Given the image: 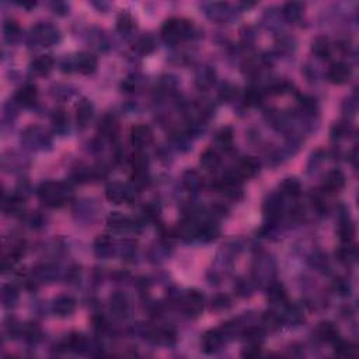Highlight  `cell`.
Returning <instances> with one entry per match:
<instances>
[{"instance_id": "1", "label": "cell", "mask_w": 359, "mask_h": 359, "mask_svg": "<svg viewBox=\"0 0 359 359\" xmlns=\"http://www.w3.org/2000/svg\"><path fill=\"white\" fill-rule=\"evenodd\" d=\"M194 33V25L188 20L170 18L162 28V38L166 44H177L183 39L191 38Z\"/></svg>"}, {"instance_id": "2", "label": "cell", "mask_w": 359, "mask_h": 359, "mask_svg": "<svg viewBox=\"0 0 359 359\" xmlns=\"http://www.w3.org/2000/svg\"><path fill=\"white\" fill-rule=\"evenodd\" d=\"M66 187L59 183L46 181L39 185L38 198L48 207H61L66 201Z\"/></svg>"}, {"instance_id": "3", "label": "cell", "mask_w": 359, "mask_h": 359, "mask_svg": "<svg viewBox=\"0 0 359 359\" xmlns=\"http://www.w3.org/2000/svg\"><path fill=\"white\" fill-rule=\"evenodd\" d=\"M107 199L112 203H123L132 199V191L129 190L128 185L114 181L111 184L107 185L106 188Z\"/></svg>"}, {"instance_id": "4", "label": "cell", "mask_w": 359, "mask_h": 359, "mask_svg": "<svg viewBox=\"0 0 359 359\" xmlns=\"http://www.w3.org/2000/svg\"><path fill=\"white\" fill-rule=\"evenodd\" d=\"M153 142V132L147 125L139 123L131 129V143L136 147H146Z\"/></svg>"}, {"instance_id": "5", "label": "cell", "mask_w": 359, "mask_h": 359, "mask_svg": "<svg viewBox=\"0 0 359 359\" xmlns=\"http://www.w3.org/2000/svg\"><path fill=\"white\" fill-rule=\"evenodd\" d=\"M33 37L41 44L50 45L59 39V31L49 24H38L33 28Z\"/></svg>"}, {"instance_id": "6", "label": "cell", "mask_w": 359, "mask_h": 359, "mask_svg": "<svg viewBox=\"0 0 359 359\" xmlns=\"http://www.w3.org/2000/svg\"><path fill=\"white\" fill-rule=\"evenodd\" d=\"M327 78L331 83L334 84H344L347 83L351 78V67L348 66L344 62H336L332 63L327 72Z\"/></svg>"}, {"instance_id": "7", "label": "cell", "mask_w": 359, "mask_h": 359, "mask_svg": "<svg viewBox=\"0 0 359 359\" xmlns=\"http://www.w3.org/2000/svg\"><path fill=\"white\" fill-rule=\"evenodd\" d=\"M37 95H38L37 87L34 84L27 83L17 90L16 95H14V101L21 107H33L35 104V101H37Z\"/></svg>"}, {"instance_id": "8", "label": "cell", "mask_w": 359, "mask_h": 359, "mask_svg": "<svg viewBox=\"0 0 359 359\" xmlns=\"http://www.w3.org/2000/svg\"><path fill=\"white\" fill-rule=\"evenodd\" d=\"M344 185H345V175L340 170H331L325 174L323 179V190L330 194L341 191Z\"/></svg>"}, {"instance_id": "9", "label": "cell", "mask_w": 359, "mask_h": 359, "mask_svg": "<svg viewBox=\"0 0 359 359\" xmlns=\"http://www.w3.org/2000/svg\"><path fill=\"white\" fill-rule=\"evenodd\" d=\"M258 170H260V162L255 157H244L236 168L235 175L237 178H251L258 173Z\"/></svg>"}, {"instance_id": "10", "label": "cell", "mask_w": 359, "mask_h": 359, "mask_svg": "<svg viewBox=\"0 0 359 359\" xmlns=\"http://www.w3.org/2000/svg\"><path fill=\"white\" fill-rule=\"evenodd\" d=\"M223 344V334L219 330H209L202 337V349L207 353L218 351Z\"/></svg>"}, {"instance_id": "11", "label": "cell", "mask_w": 359, "mask_h": 359, "mask_svg": "<svg viewBox=\"0 0 359 359\" xmlns=\"http://www.w3.org/2000/svg\"><path fill=\"white\" fill-rule=\"evenodd\" d=\"M74 67L82 74H91L97 69V59L91 54L80 52L76 55V59H74Z\"/></svg>"}, {"instance_id": "12", "label": "cell", "mask_w": 359, "mask_h": 359, "mask_svg": "<svg viewBox=\"0 0 359 359\" xmlns=\"http://www.w3.org/2000/svg\"><path fill=\"white\" fill-rule=\"evenodd\" d=\"M52 309L59 317H66V316H70V314L74 312L76 309V302L74 299L70 296H58L54 300V304H52Z\"/></svg>"}, {"instance_id": "13", "label": "cell", "mask_w": 359, "mask_h": 359, "mask_svg": "<svg viewBox=\"0 0 359 359\" xmlns=\"http://www.w3.org/2000/svg\"><path fill=\"white\" fill-rule=\"evenodd\" d=\"M203 307V296L198 291H190L184 299V309L187 313L196 316Z\"/></svg>"}, {"instance_id": "14", "label": "cell", "mask_w": 359, "mask_h": 359, "mask_svg": "<svg viewBox=\"0 0 359 359\" xmlns=\"http://www.w3.org/2000/svg\"><path fill=\"white\" fill-rule=\"evenodd\" d=\"M107 224L108 227L115 232H123V230H134V222L126 216H123L122 213L112 212L107 218Z\"/></svg>"}, {"instance_id": "15", "label": "cell", "mask_w": 359, "mask_h": 359, "mask_svg": "<svg viewBox=\"0 0 359 359\" xmlns=\"http://www.w3.org/2000/svg\"><path fill=\"white\" fill-rule=\"evenodd\" d=\"M199 233V224L195 223L192 219H185L177 226V236L184 240H192L198 237Z\"/></svg>"}, {"instance_id": "16", "label": "cell", "mask_w": 359, "mask_h": 359, "mask_svg": "<svg viewBox=\"0 0 359 359\" xmlns=\"http://www.w3.org/2000/svg\"><path fill=\"white\" fill-rule=\"evenodd\" d=\"M93 118V104L89 100H82L76 106V121L79 126L84 128Z\"/></svg>"}, {"instance_id": "17", "label": "cell", "mask_w": 359, "mask_h": 359, "mask_svg": "<svg viewBox=\"0 0 359 359\" xmlns=\"http://www.w3.org/2000/svg\"><path fill=\"white\" fill-rule=\"evenodd\" d=\"M264 213L269 219H276L282 213V198L278 194H272L264 203Z\"/></svg>"}, {"instance_id": "18", "label": "cell", "mask_w": 359, "mask_h": 359, "mask_svg": "<svg viewBox=\"0 0 359 359\" xmlns=\"http://www.w3.org/2000/svg\"><path fill=\"white\" fill-rule=\"evenodd\" d=\"M317 336H319L321 341L332 342V344L340 340L337 327L332 323H330V321L320 323L319 327H317Z\"/></svg>"}, {"instance_id": "19", "label": "cell", "mask_w": 359, "mask_h": 359, "mask_svg": "<svg viewBox=\"0 0 359 359\" xmlns=\"http://www.w3.org/2000/svg\"><path fill=\"white\" fill-rule=\"evenodd\" d=\"M303 11H304V6L300 2H288L284 6V16L291 22L299 21L302 18Z\"/></svg>"}, {"instance_id": "20", "label": "cell", "mask_w": 359, "mask_h": 359, "mask_svg": "<svg viewBox=\"0 0 359 359\" xmlns=\"http://www.w3.org/2000/svg\"><path fill=\"white\" fill-rule=\"evenodd\" d=\"M312 52L319 59H327L331 54L330 41L325 38V37H317L313 41V45H312Z\"/></svg>"}, {"instance_id": "21", "label": "cell", "mask_w": 359, "mask_h": 359, "mask_svg": "<svg viewBox=\"0 0 359 359\" xmlns=\"http://www.w3.org/2000/svg\"><path fill=\"white\" fill-rule=\"evenodd\" d=\"M54 63H55V61H54V58H52V56L42 55V56H39V58H37V59L33 62L31 67H33V70L37 73V74L44 76V74H48V73L52 70Z\"/></svg>"}, {"instance_id": "22", "label": "cell", "mask_w": 359, "mask_h": 359, "mask_svg": "<svg viewBox=\"0 0 359 359\" xmlns=\"http://www.w3.org/2000/svg\"><path fill=\"white\" fill-rule=\"evenodd\" d=\"M117 129L118 123L114 115H104L100 121V125H98V134L101 136L110 138V136H114L117 134Z\"/></svg>"}, {"instance_id": "23", "label": "cell", "mask_w": 359, "mask_h": 359, "mask_svg": "<svg viewBox=\"0 0 359 359\" xmlns=\"http://www.w3.org/2000/svg\"><path fill=\"white\" fill-rule=\"evenodd\" d=\"M267 296H268V302L271 304H279L280 306V304H285L286 300H288L285 289L279 284H274V285L269 286Z\"/></svg>"}, {"instance_id": "24", "label": "cell", "mask_w": 359, "mask_h": 359, "mask_svg": "<svg viewBox=\"0 0 359 359\" xmlns=\"http://www.w3.org/2000/svg\"><path fill=\"white\" fill-rule=\"evenodd\" d=\"M300 190H302L300 183L296 178H293V177L285 178L280 183V192L292 196V198H296V196L300 195Z\"/></svg>"}, {"instance_id": "25", "label": "cell", "mask_w": 359, "mask_h": 359, "mask_svg": "<svg viewBox=\"0 0 359 359\" xmlns=\"http://www.w3.org/2000/svg\"><path fill=\"white\" fill-rule=\"evenodd\" d=\"M24 198L21 196H10L7 201L5 202V211L9 215H13V216H17L24 211Z\"/></svg>"}, {"instance_id": "26", "label": "cell", "mask_w": 359, "mask_h": 359, "mask_svg": "<svg viewBox=\"0 0 359 359\" xmlns=\"http://www.w3.org/2000/svg\"><path fill=\"white\" fill-rule=\"evenodd\" d=\"M219 155L215 149H207L201 155V166L205 170H213L218 167L219 164Z\"/></svg>"}, {"instance_id": "27", "label": "cell", "mask_w": 359, "mask_h": 359, "mask_svg": "<svg viewBox=\"0 0 359 359\" xmlns=\"http://www.w3.org/2000/svg\"><path fill=\"white\" fill-rule=\"evenodd\" d=\"M110 309L115 314H123L128 309V300L122 293H114L110 297Z\"/></svg>"}, {"instance_id": "28", "label": "cell", "mask_w": 359, "mask_h": 359, "mask_svg": "<svg viewBox=\"0 0 359 359\" xmlns=\"http://www.w3.org/2000/svg\"><path fill=\"white\" fill-rule=\"evenodd\" d=\"M67 348L73 351V352H83L84 349L87 348V340L83 334L80 332H74L69 337L67 340Z\"/></svg>"}, {"instance_id": "29", "label": "cell", "mask_w": 359, "mask_h": 359, "mask_svg": "<svg viewBox=\"0 0 359 359\" xmlns=\"http://www.w3.org/2000/svg\"><path fill=\"white\" fill-rule=\"evenodd\" d=\"M3 33H5V38L9 42H11V41H16L20 37L21 30H20V25L14 20H7L3 24Z\"/></svg>"}, {"instance_id": "30", "label": "cell", "mask_w": 359, "mask_h": 359, "mask_svg": "<svg viewBox=\"0 0 359 359\" xmlns=\"http://www.w3.org/2000/svg\"><path fill=\"white\" fill-rule=\"evenodd\" d=\"M219 233L218 226L215 223H203L199 224V233H198V237L202 239L203 241H209L213 240Z\"/></svg>"}, {"instance_id": "31", "label": "cell", "mask_w": 359, "mask_h": 359, "mask_svg": "<svg viewBox=\"0 0 359 359\" xmlns=\"http://www.w3.org/2000/svg\"><path fill=\"white\" fill-rule=\"evenodd\" d=\"M22 334L28 342H37L41 338V328L35 323H31L22 328Z\"/></svg>"}, {"instance_id": "32", "label": "cell", "mask_w": 359, "mask_h": 359, "mask_svg": "<svg viewBox=\"0 0 359 359\" xmlns=\"http://www.w3.org/2000/svg\"><path fill=\"white\" fill-rule=\"evenodd\" d=\"M117 28L121 33H128L134 28V18L128 13H121L117 18Z\"/></svg>"}, {"instance_id": "33", "label": "cell", "mask_w": 359, "mask_h": 359, "mask_svg": "<svg viewBox=\"0 0 359 359\" xmlns=\"http://www.w3.org/2000/svg\"><path fill=\"white\" fill-rule=\"evenodd\" d=\"M340 240L342 243H351L353 240V236H355V227L351 222H345L340 226Z\"/></svg>"}, {"instance_id": "34", "label": "cell", "mask_w": 359, "mask_h": 359, "mask_svg": "<svg viewBox=\"0 0 359 359\" xmlns=\"http://www.w3.org/2000/svg\"><path fill=\"white\" fill-rule=\"evenodd\" d=\"M17 297H18V293H17V289L14 286L6 285L3 288L2 299H3V303H5L6 307H10L11 304H14L17 302Z\"/></svg>"}, {"instance_id": "35", "label": "cell", "mask_w": 359, "mask_h": 359, "mask_svg": "<svg viewBox=\"0 0 359 359\" xmlns=\"http://www.w3.org/2000/svg\"><path fill=\"white\" fill-rule=\"evenodd\" d=\"M244 100L248 106H257L263 100V93L257 87H248L246 90V94H244Z\"/></svg>"}, {"instance_id": "36", "label": "cell", "mask_w": 359, "mask_h": 359, "mask_svg": "<svg viewBox=\"0 0 359 359\" xmlns=\"http://www.w3.org/2000/svg\"><path fill=\"white\" fill-rule=\"evenodd\" d=\"M334 344H336L337 355H340V356H353V355L356 353V349H355L353 345H351L349 342L338 340V341L334 342Z\"/></svg>"}, {"instance_id": "37", "label": "cell", "mask_w": 359, "mask_h": 359, "mask_svg": "<svg viewBox=\"0 0 359 359\" xmlns=\"http://www.w3.org/2000/svg\"><path fill=\"white\" fill-rule=\"evenodd\" d=\"M174 340V334L168 330H156L151 334V341L156 344H168Z\"/></svg>"}, {"instance_id": "38", "label": "cell", "mask_w": 359, "mask_h": 359, "mask_svg": "<svg viewBox=\"0 0 359 359\" xmlns=\"http://www.w3.org/2000/svg\"><path fill=\"white\" fill-rule=\"evenodd\" d=\"M155 45H156L155 44V39L151 38L150 35H145V37H142V38L138 41V49H139L140 54L147 55V54L153 52Z\"/></svg>"}, {"instance_id": "39", "label": "cell", "mask_w": 359, "mask_h": 359, "mask_svg": "<svg viewBox=\"0 0 359 359\" xmlns=\"http://www.w3.org/2000/svg\"><path fill=\"white\" fill-rule=\"evenodd\" d=\"M111 246L112 241L108 236H101L95 240V250L98 251V254L101 255H106L107 252L111 251Z\"/></svg>"}, {"instance_id": "40", "label": "cell", "mask_w": 359, "mask_h": 359, "mask_svg": "<svg viewBox=\"0 0 359 359\" xmlns=\"http://www.w3.org/2000/svg\"><path fill=\"white\" fill-rule=\"evenodd\" d=\"M216 140H218V143H220V145L224 146V147H229V146L232 145V140H233V132H232V129H230L229 126L220 129L218 134H216Z\"/></svg>"}, {"instance_id": "41", "label": "cell", "mask_w": 359, "mask_h": 359, "mask_svg": "<svg viewBox=\"0 0 359 359\" xmlns=\"http://www.w3.org/2000/svg\"><path fill=\"white\" fill-rule=\"evenodd\" d=\"M184 184L188 190H196L201 185V178L195 171H188L184 177Z\"/></svg>"}, {"instance_id": "42", "label": "cell", "mask_w": 359, "mask_h": 359, "mask_svg": "<svg viewBox=\"0 0 359 359\" xmlns=\"http://www.w3.org/2000/svg\"><path fill=\"white\" fill-rule=\"evenodd\" d=\"M264 323L268 325V327H271V328H278L280 324V319L279 316L276 313H274V312H267V313L264 314Z\"/></svg>"}, {"instance_id": "43", "label": "cell", "mask_w": 359, "mask_h": 359, "mask_svg": "<svg viewBox=\"0 0 359 359\" xmlns=\"http://www.w3.org/2000/svg\"><path fill=\"white\" fill-rule=\"evenodd\" d=\"M337 255H338V260H340L341 263L348 264L351 260L355 258V251H353L351 247H344L341 250H338Z\"/></svg>"}, {"instance_id": "44", "label": "cell", "mask_w": 359, "mask_h": 359, "mask_svg": "<svg viewBox=\"0 0 359 359\" xmlns=\"http://www.w3.org/2000/svg\"><path fill=\"white\" fill-rule=\"evenodd\" d=\"M229 306H230L229 297L223 296V295L216 296L212 300V309H215V310H223V309H227Z\"/></svg>"}, {"instance_id": "45", "label": "cell", "mask_w": 359, "mask_h": 359, "mask_svg": "<svg viewBox=\"0 0 359 359\" xmlns=\"http://www.w3.org/2000/svg\"><path fill=\"white\" fill-rule=\"evenodd\" d=\"M261 353V349H260V345L258 344H252L250 347H247L244 351H243V356H247V358H254V356H258Z\"/></svg>"}, {"instance_id": "46", "label": "cell", "mask_w": 359, "mask_h": 359, "mask_svg": "<svg viewBox=\"0 0 359 359\" xmlns=\"http://www.w3.org/2000/svg\"><path fill=\"white\" fill-rule=\"evenodd\" d=\"M52 121H54L56 126H63L66 123V114H65V111L62 108L61 110H56L54 117H52Z\"/></svg>"}, {"instance_id": "47", "label": "cell", "mask_w": 359, "mask_h": 359, "mask_svg": "<svg viewBox=\"0 0 359 359\" xmlns=\"http://www.w3.org/2000/svg\"><path fill=\"white\" fill-rule=\"evenodd\" d=\"M331 134H332V138H341V136L347 134V126H344L342 123H337L331 131Z\"/></svg>"}]
</instances>
